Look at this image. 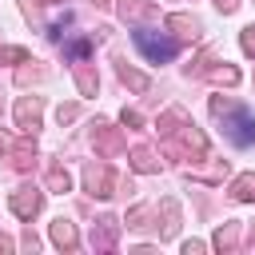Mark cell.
<instances>
[{"label":"cell","mask_w":255,"mask_h":255,"mask_svg":"<svg viewBox=\"0 0 255 255\" xmlns=\"http://www.w3.org/2000/svg\"><path fill=\"white\" fill-rule=\"evenodd\" d=\"M135 48H139L151 64H163V60L175 56V44H171L167 36H155V32H135Z\"/></svg>","instance_id":"cell-1"},{"label":"cell","mask_w":255,"mask_h":255,"mask_svg":"<svg viewBox=\"0 0 255 255\" xmlns=\"http://www.w3.org/2000/svg\"><path fill=\"white\" fill-rule=\"evenodd\" d=\"M231 124H235V128H231L227 135H231L239 147H243V143H255V116H251V112H235Z\"/></svg>","instance_id":"cell-2"}]
</instances>
